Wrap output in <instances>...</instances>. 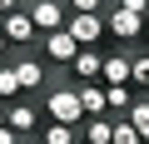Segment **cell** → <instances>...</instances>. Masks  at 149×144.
Instances as JSON below:
<instances>
[{"label":"cell","instance_id":"5","mask_svg":"<svg viewBox=\"0 0 149 144\" xmlns=\"http://www.w3.org/2000/svg\"><path fill=\"white\" fill-rule=\"evenodd\" d=\"M40 119H45V109H40L35 99H10V104H5V124H10L15 134H40Z\"/></svg>","mask_w":149,"mask_h":144},{"label":"cell","instance_id":"10","mask_svg":"<svg viewBox=\"0 0 149 144\" xmlns=\"http://www.w3.org/2000/svg\"><path fill=\"white\" fill-rule=\"evenodd\" d=\"M80 104H85V119H104L109 114V99H104V85H80Z\"/></svg>","mask_w":149,"mask_h":144},{"label":"cell","instance_id":"6","mask_svg":"<svg viewBox=\"0 0 149 144\" xmlns=\"http://www.w3.org/2000/svg\"><path fill=\"white\" fill-rule=\"evenodd\" d=\"M25 15L35 20V30H40V35H50V30H65V20H70L65 0H30V10H25Z\"/></svg>","mask_w":149,"mask_h":144},{"label":"cell","instance_id":"8","mask_svg":"<svg viewBox=\"0 0 149 144\" xmlns=\"http://www.w3.org/2000/svg\"><path fill=\"white\" fill-rule=\"evenodd\" d=\"M10 70H15V80H20V95H35V90H45V60H35V55H10Z\"/></svg>","mask_w":149,"mask_h":144},{"label":"cell","instance_id":"2","mask_svg":"<svg viewBox=\"0 0 149 144\" xmlns=\"http://www.w3.org/2000/svg\"><path fill=\"white\" fill-rule=\"evenodd\" d=\"M40 55H45L50 65L70 70V65H74V55H80V45H74V35H70V30H50V35H40Z\"/></svg>","mask_w":149,"mask_h":144},{"label":"cell","instance_id":"4","mask_svg":"<svg viewBox=\"0 0 149 144\" xmlns=\"http://www.w3.org/2000/svg\"><path fill=\"white\" fill-rule=\"evenodd\" d=\"M0 35L10 40V50H35V20L25 15V10H15V15H0Z\"/></svg>","mask_w":149,"mask_h":144},{"label":"cell","instance_id":"9","mask_svg":"<svg viewBox=\"0 0 149 144\" xmlns=\"http://www.w3.org/2000/svg\"><path fill=\"white\" fill-rule=\"evenodd\" d=\"M100 65H104V50H100V45H95V50H80L74 65H70V70H74V85H95V80H100Z\"/></svg>","mask_w":149,"mask_h":144},{"label":"cell","instance_id":"16","mask_svg":"<svg viewBox=\"0 0 149 144\" xmlns=\"http://www.w3.org/2000/svg\"><path fill=\"white\" fill-rule=\"evenodd\" d=\"M124 119H129V124H134V129H139V139H144V144H149V99H134V104H129V114H124Z\"/></svg>","mask_w":149,"mask_h":144},{"label":"cell","instance_id":"19","mask_svg":"<svg viewBox=\"0 0 149 144\" xmlns=\"http://www.w3.org/2000/svg\"><path fill=\"white\" fill-rule=\"evenodd\" d=\"M104 5H109V0H65V10H70V15H100Z\"/></svg>","mask_w":149,"mask_h":144},{"label":"cell","instance_id":"3","mask_svg":"<svg viewBox=\"0 0 149 144\" xmlns=\"http://www.w3.org/2000/svg\"><path fill=\"white\" fill-rule=\"evenodd\" d=\"M104 35H114L119 45H134V40L144 35V15H129V10L109 5V10H104Z\"/></svg>","mask_w":149,"mask_h":144},{"label":"cell","instance_id":"18","mask_svg":"<svg viewBox=\"0 0 149 144\" xmlns=\"http://www.w3.org/2000/svg\"><path fill=\"white\" fill-rule=\"evenodd\" d=\"M109 144H144V139H139V129H134V124L119 114V119H114V134H109Z\"/></svg>","mask_w":149,"mask_h":144},{"label":"cell","instance_id":"12","mask_svg":"<svg viewBox=\"0 0 149 144\" xmlns=\"http://www.w3.org/2000/svg\"><path fill=\"white\" fill-rule=\"evenodd\" d=\"M109 134H114V119L104 114V119H85L80 124V139L85 144H109Z\"/></svg>","mask_w":149,"mask_h":144},{"label":"cell","instance_id":"1","mask_svg":"<svg viewBox=\"0 0 149 144\" xmlns=\"http://www.w3.org/2000/svg\"><path fill=\"white\" fill-rule=\"evenodd\" d=\"M45 119L50 124H70V129H80L85 124V104H80V85H55L45 95Z\"/></svg>","mask_w":149,"mask_h":144},{"label":"cell","instance_id":"14","mask_svg":"<svg viewBox=\"0 0 149 144\" xmlns=\"http://www.w3.org/2000/svg\"><path fill=\"white\" fill-rule=\"evenodd\" d=\"M40 144H80V129H70V124H40Z\"/></svg>","mask_w":149,"mask_h":144},{"label":"cell","instance_id":"13","mask_svg":"<svg viewBox=\"0 0 149 144\" xmlns=\"http://www.w3.org/2000/svg\"><path fill=\"white\" fill-rule=\"evenodd\" d=\"M129 90L149 95V55H129Z\"/></svg>","mask_w":149,"mask_h":144},{"label":"cell","instance_id":"25","mask_svg":"<svg viewBox=\"0 0 149 144\" xmlns=\"http://www.w3.org/2000/svg\"><path fill=\"white\" fill-rule=\"evenodd\" d=\"M0 124H5V104H0Z\"/></svg>","mask_w":149,"mask_h":144},{"label":"cell","instance_id":"20","mask_svg":"<svg viewBox=\"0 0 149 144\" xmlns=\"http://www.w3.org/2000/svg\"><path fill=\"white\" fill-rule=\"evenodd\" d=\"M114 5L129 10V15H144V10H149V0H114Z\"/></svg>","mask_w":149,"mask_h":144},{"label":"cell","instance_id":"23","mask_svg":"<svg viewBox=\"0 0 149 144\" xmlns=\"http://www.w3.org/2000/svg\"><path fill=\"white\" fill-rule=\"evenodd\" d=\"M5 60H10V40L0 35V65H5Z\"/></svg>","mask_w":149,"mask_h":144},{"label":"cell","instance_id":"22","mask_svg":"<svg viewBox=\"0 0 149 144\" xmlns=\"http://www.w3.org/2000/svg\"><path fill=\"white\" fill-rule=\"evenodd\" d=\"M20 10V0H0V15H15Z\"/></svg>","mask_w":149,"mask_h":144},{"label":"cell","instance_id":"21","mask_svg":"<svg viewBox=\"0 0 149 144\" xmlns=\"http://www.w3.org/2000/svg\"><path fill=\"white\" fill-rule=\"evenodd\" d=\"M15 139H20V134H15L10 124H0V144H15Z\"/></svg>","mask_w":149,"mask_h":144},{"label":"cell","instance_id":"11","mask_svg":"<svg viewBox=\"0 0 149 144\" xmlns=\"http://www.w3.org/2000/svg\"><path fill=\"white\" fill-rule=\"evenodd\" d=\"M100 80H104V90H114V85H129V55H104V65H100Z\"/></svg>","mask_w":149,"mask_h":144},{"label":"cell","instance_id":"15","mask_svg":"<svg viewBox=\"0 0 149 144\" xmlns=\"http://www.w3.org/2000/svg\"><path fill=\"white\" fill-rule=\"evenodd\" d=\"M104 99H109V114L119 119V114H129V104H134L139 95H134L129 85H114V90H104Z\"/></svg>","mask_w":149,"mask_h":144},{"label":"cell","instance_id":"17","mask_svg":"<svg viewBox=\"0 0 149 144\" xmlns=\"http://www.w3.org/2000/svg\"><path fill=\"white\" fill-rule=\"evenodd\" d=\"M0 99H25V95H20V80H15V70H10V60L0 65Z\"/></svg>","mask_w":149,"mask_h":144},{"label":"cell","instance_id":"7","mask_svg":"<svg viewBox=\"0 0 149 144\" xmlns=\"http://www.w3.org/2000/svg\"><path fill=\"white\" fill-rule=\"evenodd\" d=\"M65 30L74 35V45H80V50H95V45L104 40V10H100V15H70Z\"/></svg>","mask_w":149,"mask_h":144},{"label":"cell","instance_id":"24","mask_svg":"<svg viewBox=\"0 0 149 144\" xmlns=\"http://www.w3.org/2000/svg\"><path fill=\"white\" fill-rule=\"evenodd\" d=\"M144 35H149V10H144Z\"/></svg>","mask_w":149,"mask_h":144}]
</instances>
